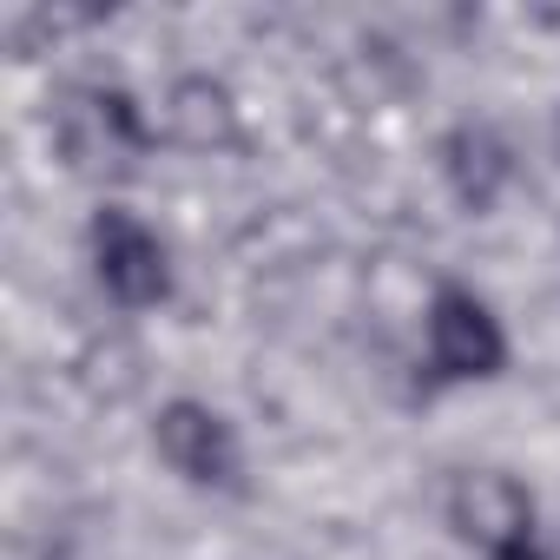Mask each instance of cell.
I'll list each match as a JSON object with an SVG mask.
<instances>
[{"mask_svg": "<svg viewBox=\"0 0 560 560\" xmlns=\"http://www.w3.org/2000/svg\"><path fill=\"white\" fill-rule=\"evenodd\" d=\"M145 152V126L126 93H80L67 113V159L80 172H126Z\"/></svg>", "mask_w": 560, "mask_h": 560, "instance_id": "277c9868", "label": "cell"}, {"mask_svg": "<svg viewBox=\"0 0 560 560\" xmlns=\"http://www.w3.org/2000/svg\"><path fill=\"white\" fill-rule=\"evenodd\" d=\"M494 560H540L534 547H508V553H494Z\"/></svg>", "mask_w": 560, "mask_h": 560, "instance_id": "ba28073f", "label": "cell"}, {"mask_svg": "<svg viewBox=\"0 0 560 560\" xmlns=\"http://www.w3.org/2000/svg\"><path fill=\"white\" fill-rule=\"evenodd\" d=\"M442 165H448V185H455V198H462L468 211H488V205L501 198L508 172H514L508 145H501L488 126H462V132H448Z\"/></svg>", "mask_w": 560, "mask_h": 560, "instance_id": "8992f818", "label": "cell"}, {"mask_svg": "<svg viewBox=\"0 0 560 560\" xmlns=\"http://www.w3.org/2000/svg\"><path fill=\"white\" fill-rule=\"evenodd\" d=\"M448 521L455 534L481 540V547H527V521H534V501L514 475L501 468H481V475H462L455 494H448Z\"/></svg>", "mask_w": 560, "mask_h": 560, "instance_id": "5b68a950", "label": "cell"}, {"mask_svg": "<svg viewBox=\"0 0 560 560\" xmlns=\"http://www.w3.org/2000/svg\"><path fill=\"white\" fill-rule=\"evenodd\" d=\"M93 270L106 298H119L126 311H145L172 291V264H165V244L132 218V211H100L93 218Z\"/></svg>", "mask_w": 560, "mask_h": 560, "instance_id": "6da1fadb", "label": "cell"}, {"mask_svg": "<svg viewBox=\"0 0 560 560\" xmlns=\"http://www.w3.org/2000/svg\"><path fill=\"white\" fill-rule=\"evenodd\" d=\"M165 126L178 145L191 152H211V145H237V113H231V93L218 80H178L172 86V106H165Z\"/></svg>", "mask_w": 560, "mask_h": 560, "instance_id": "52a82bcc", "label": "cell"}, {"mask_svg": "<svg viewBox=\"0 0 560 560\" xmlns=\"http://www.w3.org/2000/svg\"><path fill=\"white\" fill-rule=\"evenodd\" d=\"M159 455H165V468L185 475L191 488H237V468H244L231 422H224L218 409H205V402H172V409H159Z\"/></svg>", "mask_w": 560, "mask_h": 560, "instance_id": "3957f363", "label": "cell"}, {"mask_svg": "<svg viewBox=\"0 0 560 560\" xmlns=\"http://www.w3.org/2000/svg\"><path fill=\"white\" fill-rule=\"evenodd\" d=\"M429 363H435L442 383H475V376H494L508 363V337H501V324L488 317L481 298L442 291L429 304Z\"/></svg>", "mask_w": 560, "mask_h": 560, "instance_id": "7a4b0ae2", "label": "cell"}]
</instances>
